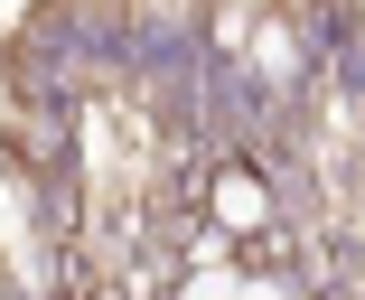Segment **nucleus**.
I'll return each instance as SVG.
<instances>
[{
    "label": "nucleus",
    "instance_id": "obj_1",
    "mask_svg": "<svg viewBox=\"0 0 365 300\" xmlns=\"http://www.w3.org/2000/svg\"><path fill=\"white\" fill-rule=\"evenodd\" d=\"M215 216H225V225H253L262 216V188L253 179H225V188H215Z\"/></svg>",
    "mask_w": 365,
    "mask_h": 300
},
{
    "label": "nucleus",
    "instance_id": "obj_2",
    "mask_svg": "<svg viewBox=\"0 0 365 300\" xmlns=\"http://www.w3.org/2000/svg\"><path fill=\"white\" fill-rule=\"evenodd\" d=\"M178 300H244V291H235V281H225V272H197V281H187V291H178Z\"/></svg>",
    "mask_w": 365,
    "mask_h": 300
},
{
    "label": "nucleus",
    "instance_id": "obj_3",
    "mask_svg": "<svg viewBox=\"0 0 365 300\" xmlns=\"http://www.w3.org/2000/svg\"><path fill=\"white\" fill-rule=\"evenodd\" d=\"M244 300H290V291H272V281H262V291H244Z\"/></svg>",
    "mask_w": 365,
    "mask_h": 300
}]
</instances>
